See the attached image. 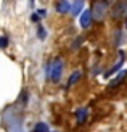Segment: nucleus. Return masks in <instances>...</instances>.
Listing matches in <instances>:
<instances>
[{
  "label": "nucleus",
  "instance_id": "nucleus-1",
  "mask_svg": "<svg viewBox=\"0 0 127 132\" xmlns=\"http://www.w3.org/2000/svg\"><path fill=\"white\" fill-rule=\"evenodd\" d=\"M37 129H39V132H45V126H44V124H40Z\"/></svg>",
  "mask_w": 127,
  "mask_h": 132
},
{
  "label": "nucleus",
  "instance_id": "nucleus-2",
  "mask_svg": "<svg viewBox=\"0 0 127 132\" xmlns=\"http://www.w3.org/2000/svg\"><path fill=\"white\" fill-rule=\"evenodd\" d=\"M0 45H2V47H5V45H6V40H5V39H2V42H0Z\"/></svg>",
  "mask_w": 127,
  "mask_h": 132
}]
</instances>
